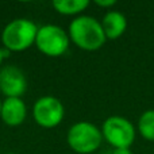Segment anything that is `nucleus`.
I'll return each mask as SVG.
<instances>
[{"label": "nucleus", "instance_id": "nucleus-10", "mask_svg": "<svg viewBox=\"0 0 154 154\" xmlns=\"http://www.w3.org/2000/svg\"><path fill=\"white\" fill-rule=\"evenodd\" d=\"M91 3L88 0H54L51 7L57 14L65 16H80L89 7Z\"/></svg>", "mask_w": 154, "mask_h": 154}, {"label": "nucleus", "instance_id": "nucleus-11", "mask_svg": "<svg viewBox=\"0 0 154 154\" xmlns=\"http://www.w3.org/2000/svg\"><path fill=\"white\" fill-rule=\"evenodd\" d=\"M137 130L142 138L154 142V109H146L142 112L138 118Z\"/></svg>", "mask_w": 154, "mask_h": 154}, {"label": "nucleus", "instance_id": "nucleus-9", "mask_svg": "<svg viewBox=\"0 0 154 154\" xmlns=\"http://www.w3.org/2000/svg\"><path fill=\"white\" fill-rule=\"evenodd\" d=\"M100 23L107 39H118L125 34L127 29V18L118 10L107 11Z\"/></svg>", "mask_w": 154, "mask_h": 154}, {"label": "nucleus", "instance_id": "nucleus-3", "mask_svg": "<svg viewBox=\"0 0 154 154\" xmlns=\"http://www.w3.org/2000/svg\"><path fill=\"white\" fill-rule=\"evenodd\" d=\"M103 134L100 127L92 122L80 120L69 127L66 133L68 146L77 154L95 153L103 142Z\"/></svg>", "mask_w": 154, "mask_h": 154}, {"label": "nucleus", "instance_id": "nucleus-2", "mask_svg": "<svg viewBox=\"0 0 154 154\" xmlns=\"http://www.w3.org/2000/svg\"><path fill=\"white\" fill-rule=\"evenodd\" d=\"M38 26L29 18H16L8 22L2 31V46L10 53H20L35 43Z\"/></svg>", "mask_w": 154, "mask_h": 154}, {"label": "nucleus", "instance_id": "nucleus-13", "mask_svg": "<svg viewBox=\"0 0 154 154\" xmlns=\"http://www.w3.org/2000/svg\"><path fill=\"white\" fill-rule=\"evenodd\" d=\"M107 154H133V152L128 147H122V149H111Z\"/></svg>", "mask_w": 154, "mask_h": 154}, {"label": "nucleus", "instance_id": "nucleus-16", "mask_svg": "<svg viewBox=\"0 0 154 154\" xmlns=\"http://www.w3.org/2000/svg\"><path fill=\"white\" fill-rule=\"evenodd\" d=\"M5 154H16V153H5Z\"/></svg>", "mask_w": 154, "mask_h": 154}, {"label": "nucleus", "instance_id": "nucleus-4", "mask_svg": "<svg viewBox=\"0 0 154 154\" xmlns=\"http://www.w3.org/2000/svg\"><path fill=\"white\" fill-rule=\"evenodd\" d=\"M70 43L68 30L57 24H43L38 27L34 46L43 56L58 58L66 53Z\"/></svg>", "mask_w": 154, "mask_h": 154}, {"label": "nucleus", "instance_id": "nucleus-8", "mask_svg": "<svg viewBox=\"0 0 154 154\" xmlns=\"http://www.w3.org/2000/svg\"><path fill=\"white\" fill-rule=\"evenodd\" d=\"M27 118V106L22 97H4L0 112V120L8 127L23 125Z\"/></svg>", "mask_w": 154, "mask_h": 154}, {"label": "nucleus", "instance_id": "nucleus-1", "mask_svg": "<svg viewBox=\"0 0 154 154\" xmlns=\"http://www.w3.org/2000/svg\"><path fill=\"white\" fill-rule=\"evenodd\" d=\"M70 42L85 51H95L103 48L107 37L103 31L100 20L91 15H80L70 20L68 26Z\"/></svg>", "mask_w": 154, "mask_h": 154}, {"label": "nucleus", "instance_id": "nucleus-15", "mask_svg": "<svg viewBox=\"0 0 154 154\" xmlns=\"http://www.w3.org/2000/svg\"><path fill=\"white\" fill-rule=\"evenodd\" d=\"M2 104H3V99L0 97V112H2Z\"/></svg>", "mask_w": 154, "mask_h": 154}, {"label": "nucleus", "instance_id": "nucleus-14", "mask_svg": "<svg viewBox=\"0 0 154 154\" xmlns=\"http://www.w3.org/2000/svg\"><path fill=\"white\" fill-rule=\"evenodd\" d=\"M11 56V53L8 50H5L3 46H0V68L3 66V62H4L5 58H8V57Z\"/></svg>", "mask_w": 154, "mask_h": 154}, {"label": "nucleus", "instance_id": "nucleus-6", "mask_svg": "<svg viewBox=\"0 0 154 154\" xmlns=\"http://www.w3.org/2000/svg\"><path fill=\"white\" fill-rule=\"evenodd\" d=\"M65 118L64 103L51 95L41 96L32 106V119L42 128H54Z\"/></svg>", "mask_w": 154, "mask_h": 154}, {"label": "nucleus", "instance_id": "nucleus-5", "mask_svg": "<svg viewBox=\"0 0 154 154\" xmlns=\"http://www.w3.org/2000/svg\"><path fill=\"white\" fill-rule=\"evenodd\" d=\"M100 130L103 134V139L112 149H130L137 137V128L134 123L120 115L108 116L103 122Z\"/></svg>", "mask_w": 154, "mask_h": 154}, {"label": "nucleus", "instance_id": "nucleus-7", "mask_svg": "<svg viewBox=\"0 0 154 154\" xmlns=\"http://www.w3.org/2000/svg\"><path fill=\"white\" fill-rule=\"evenodd\" d=\"M27 91L24 72L16 65H3L0 68V93L4 97H22Z\"/></svg>", "mask_w": 154, "mask_h": 154}, {"label": "nucleus", "instance_id": "nucleus-12", "mask_svg": "<svg viewBox=\"0 0 154 154\" xmlns=\"http://www.w3.org/2000/svg\"><path fill=\"white\" fill-rule=\"evenodd\" d=\"M95 4L100 8H107L109 11V8H112L116 4V0H95Z\"/></svg>", "mask_w": 154, "mask_h": 154}]
</instances>
